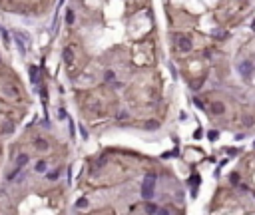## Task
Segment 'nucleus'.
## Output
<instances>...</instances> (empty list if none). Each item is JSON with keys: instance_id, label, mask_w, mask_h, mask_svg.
I'll return each mask as SVG.
<instances>
[{"instance_id": "obj_1", "label": "nucleus", "mask_w": 255, "mask_h": 215, "mask_svg": "<svg viewBox=\"0 0 255 215\" xmlns=\"http://www.w3.org/2000/svg\"><path fill=\"white\" fill-rule=\"evenodd\" d=\"M154 191H156V175H146L144 177V185H142V195L144 199H152L154 197Z\"/></svg>"}, {"instance_id": "obj_2", "label": "nucleus", "mask_w": 255, "mask_h": 215, "mask_svg": "<svg viewBox=\"0 0 255 215\" xmlns=\"http://www.w3.org/2000/svg\"><path fill=\"white\" fill-rule=\"evenodd\" d=\"M175 40H177L175 46H177V50H179V52H189V50H191V40H189L187 36L177 34V36H175Z\"/></svg>"}, {"instance_id": "obj_3", "label": "nucleus", "mask_w": 255, "mask_h": 215, "mask_svg": "<svg viewBox=\"0 0 255 215\" xmlns=\"http://www.w3.org/2000/svg\"><path fill=\"white\" fill-rule=\"evenodd\" d=\"M237 70H239V74H243V76L247 78V76L253 72V64H251L249 60H243V62H239V64H237Z\"/></svg>"}, {"instance_id": "obj_4", "label": "nucleus", "mask_w": 255, "mask_h": 215, "mask_svg": "<svg viewBox=\"0 0 255 215\" xmlns=\"http://www.w3.org/2000/svg\"><path fill=\"white\" fill-rule=\"evenodd\" d=\"M211 112L215 114V116L223 114V104H213V106H211Z\"/></svg>"}, {"instance_id": "obj_5", "label": "nucleus", "mask_w": 255, "mask_h": 215, "mask_svg": "<svg viewBox=\"0 0 255 215\" xmlns=\"http://www.w3.org/2000/svg\"><path fill=\"white\" fill-rule=\"evenodd\" d=\"M26 161H28V157H26V155H20V157H18V161H16V171H18V167H20V165H24Z\"/></svg>"}, {"instance_id": "obj_6", "label": "nucleus", "mask_w": 255, "mask_h": 215, "mask_svg": "<svg viewBox=\"0 0 255 215\" xmlns=\"http://www.w3.org/2000/svg\"><path fill=\"white\" fill-rule=\"evenodd\" d=\"M146 211H150V213H160V207H156V205L148 203V205H146Z\"/></svg>"}, {"instance_id": "obj_7", "label": "nucleus", "mask_w": 255, "mask_h": 215, "mask_svg": "<svg viewBox=\"0 0 255 215\" xmlns=\"http://www.w3.org/2000/svg\"><path fill=\"white\" fill-rule=\"evenodd\" d=\"M64 56H66V60H68V62H72V50H70V48H66V50H64Z\"/></svg>"}, {"instance_id": "obj_8", "label": "nucleus", "mask_w": 255, "mask_h": 215, "mask_svg": "<svg viewBox=\"0 0 255 215\" xmlns=\"http://www.w3.org/2000/svg\"><path fill=\"white\" fill-rule=\"evenodd\" d=\"M46 169V163L44 161H38V165H36V171H44Z\"/></svg>"}, {"instance_id": "obj_9", "label": "nucleus", "mask_w": 255, "mask_h": 215, "mask_svg": "<svg viewBox=\"0 0 255 215\" xmlns=\"http://www.w3.org/2000/svg\"><path fill=\"white\" fill-rule=\"evenodd\" d=\"M66 20H68V24H72V22H74V14H72V12H68V16H66Z\"/></svg>"}, {"instance_id": "obj_10", "label": "nucleus", "mask_w": 255, "mask_h": 215, "mask_svg": "<svg viewBox=\"0 0 255 215\" xmlns=\"http://www.w3.org/2000/svg\"><path fill=\"white\" fill-rule=\"evenodd\" d=\"M209 139H217V131H209Z\"/></svg>"}, {"instance_id": "obj_11", "label": "nucleus", "mask_w": 255, "mask_h": 215, "mask_svg": "<svg viewBox=\"0 0 255 215\" xmlns=\"http://www.w3.org/2000/svg\"><path fill=\"white\" fill-rule=\"evenodd\" d=\"M106 80H114V72H108L106 74Z\"/></svg>"}, {"instance_id": "obj_12", "label": "nucleus", "mask_w": 255, "mask_h": 215, "mask_svg": "<svg viewBox=\"0 0 255 215\" xmlns=\"http://www.w3.org/2000/svg\"><path fill=\"white\" fill-rule=\"evenodd\" d=\"M36 145H38V147H48V143H46V141H38Z\"/></svg>"}, {"instance_id": "obj_13", "label": "nucleus", "mask_w": 255, "mask_h": 215, "mask_svg": "<svg viewBox=\"0 0 255 215\" xmlns=\"http://www.w3.org/2000/svg\"><path fill=\"white\" fill-rule=\"evenodd\" d=\"M78 207H86V199H80L78 201Z\"/></svg>"}, {"instance_id": "obj_14", "label": "nucleus", "mask_w": 255, "mask_h": 215, "mask_svg": "<svg viewBox=\"0 0 255 215\" xmlns=\"http://www.w3.org/2000/svg\"><path fill=\"white\" fill-rule=\"evenodd\" d=\"M251 28H253V30H255V20H253V22H251Z\"/></svg>"}]
</instances>
